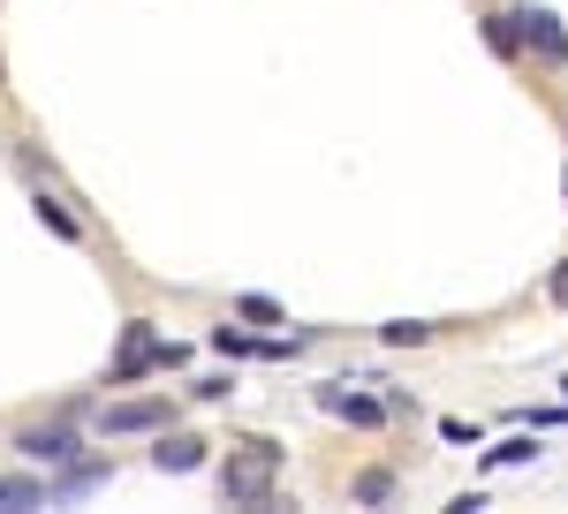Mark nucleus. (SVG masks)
<instances>
[{
    "label": "nucleus",
    "mask_w": 568,
    "mask_h": 514,
    "mask_svg": "<svg viewBox=\"0 0 568 514\" xmlns=\"http://www.w3.org/2000/svg\"><path fill=\"white\" fill-rule=\"evenodd\" d=\"M379 401H387L394 424H417V393H409V386H379Z\"/></svg>",
    "instance_id": "a211bd4d"
},
{
    "label": "nucleus",
    "mask_w": 568,
    "mask_h": 514,
    "mask_svg": "<svg viewBox=\"0 0 568 514\" xmlns=\"http://www.w3.org/2000/svg\"><path fill=\"white\" fill-rule=\"evenodd\" d=\"M516 23H524V53L538 61V69H568V23L554 16V8L524 0V8H516Z\"/></svg>",
    "instance_id": "423d86ee"
},
{
    "label": "nucleus",
    "mask_w": 568,
    "mask_h": 514,
    "mask_svg": "<svg viewBox=\"0 0 568 514\" xmlns=\"http://www.w3.org/2000/svg\"><path fill=\"white\" fill-rule=\"evenodd\" d=\"M561 401H568V379H561Z\"/></svg>",
    "instance_id": "5701e85b"
},
{
    "label": "nucleus",
    "mask_w": 568,
    "mask_h": 514,
    "mask_svg": "<svg viewBox=\"0 0 568 514\" xmlns=\"http://www.w3.org/2000/svg\"><path fill=\"white\" fill-rule=\"evenodd\" d=\"M546 302H561V310H568V257L554 265V280H546Z\"/></svg>",
    "instance_id": "412c9836"
},
{
    "label": "nucleus",
    "mask_w": 568,
    "mask_h": 514,
    "mask_svg": "<svg viewBox=\"0 0 568 514\" xmlns=\"http://www.w3.org/2000/svg\"><path fill=\"white\" fill-rule=\"evenodd\" d=\"M31 213H39V227L53 235V243H84V235H91L84 219L69 213V197H61L53 182H39V189H31Z\"/></svg>",
    "instance_id": "1a4fd4ad"
},
{
    "label": "nucleus",
    "mask_w": 568,
    "mask_h": 514,
    "mask_svg": "<svg viewBox=\"0 0 568 514\" xmlns=\"http://www.w3.org/2000/svg\"><path fill=\"white\" fill-rule=\"evenodd\" d=\"M205 348H213L220 363H243V356L258 363V333H235V326H213V333H205Z\"/></svg>",
    "instance_id": "2eb2a0df"
},
{
    "label": "nucleus",
    "mask_w": 568,
    "mask_h": 514,
    "mask_svg": "<svg viewBox=\"0 0 568 514\" xmlns=\"http://www.w3.org/2000/svg\"><path fill=\"white\" fill-rule=\"evenodd\" d=\"M227 393H235V371H205V379L182 386V401H227Z\"/></svg>",
    "instance_id": "f3484780"
},
{
    "label": "nucleus",
    "mask_w": 568,
    "mask_h": 514,
    "mask_svg": "<svg viewBox=\"0 0 568 514\" xmlns=\"http://www.w3.org/2000/svg\"><path fill=\"white\" fill-rule=\"evenodd\" d=\"M227 318H243V326H265V333H288V310L273 296H227Z\"/></svg>",
    "instance_id": "f8f14e48"
},
{
    "label": "nucleus",
    "mask_w": 568,
    "mask_h": 514,
    "mask_svg": "<svg viewBox=\"0 0 568 514\" xmlns=\"http://www.w3.org/2000/svg\"><path fill=\"white\" fill-rule=\"evenodd\" d=\"M23 507H45V476L0 470V514H23Z\"/></svg>",
    "instance_id": "ddd939ff"
},
{
    "label": "nucleus",
    "mask_w": 568,
    "mask_h": 514,
    "mask_svg": "<svg viewBox=\"0 0 568 514\" xmlns=\"http://www.w3.org/2000/svg\"><path fill=\"white\" fill-rule=\"evenodd\" d=\"M182 363H190V348L160 341L152 318H130L122 341H114V363H106V386H136V379H152V371H182Z\"/></svg>",
    "instance_id": "f03ea898"
},
{
    "label": "nucleus",
    "mask_w": 568,
    "mask_h": 514,
    "mask_svg": "<svg viewBox=\"0 0 568 514\" xmlns=\"http://www.w3.org/2000/svg\"><path fill=\"white\" fill-rule=\"evenodd\" d=\"M485 507H493L485 492H455V500H447V514H485Z\"/></svg>",
    "instance_id": "aec40b11"
},
{
    "label": "nucleus",
    "mask_w": 568,
    "mask_h": 514,
    "mask_svg": "<svg viewBox=\"0 0 568 514\" xmlns=\"http://www.w3.org/2000/svg\"><path fill=\"white\" fill-rule=\"evenodd\" d=\"M160 476H197L205 462H213V439H197V431H182V424H168V431H152V454H144Z\"/></svg>",
    "instance_id": "0eeeda50"
},
{
    "label": "nucleus",
    "mask_w": 568,
    "mask_h": 514,
    "mask_svg": "<svg viewBox=\"0 0 568 514\" xmlns=\"http://www.w3.org/2000/svg\"><path fill=\"white\" fill-rule=\"evenodd\" d=\"M394 492H402V476H394V470H364V476L349 484V500H356V507H387Z\"/></svg>",
    "instance_id": "4468645a"
},
{
    "label": "nucleus",
    "mask_w": 568,
    "mask_h": 514,
    "mask_svg": "<svg viewBox=\"0 0 568 514\" xmlns=\"http://www.w3.org/2000/svg\"><path fill=\"white\" fill-rule=\"evenodd\" d=\"M99 439H152V431H168L175 424V401L168 393H136V401H106L99 417Z\"/></svg>",
    "instance_id": "7ed1b4c3"
},
{
    "label": "nucleus",
    "mask_w": 568,
    "mask_h": 514,
    "mask_svg": "<svg viewBox=\"0 0 568 514\" xmlns=\"http://www.w3.org/2000/svg\"><path fill=\"white\" fill-rule=\"evenodd\" d=\"M433 333L439 326H425V318H387V326H379V348H425Z\"/></svg>",
    "instance_id": "dca6fc26"
},
{
    "label": "nucleus",
    "mask_w": 568,
    "mask_h": 514,
    "mask_svg": "<svg viewBox=\"0 0 568 514\" xmlns=\"http://www.w3.org/2000/svg\"><path fill=\"white\" fill-rule=\"evenodd\" d=\"M311 401H318L326 417H342V424H356V431H379V424H394V417H387V401H379V393H364V386H349V379H334V386H311Z\"/></svg>",
    "instance_id": "39448f33"
},
{
    "label": "nucleus",
    "mask_w": 568,
    "mask_h": 514,
    "mask_svg": "<svg viewBox=\"0 0 568 514\" xmlns=\"http://www.w3.org/2000/svg\"><path fill=\"white\" fill-rule=\"evenodd\" d=\"M538 454H546V446H538V431H508V439H493V446H485V470H530V462H538Z\"/></svg>",
    "instance_id": "9b49d317"
},
{
    "label": "nucleus",
    "mask_w": 568,
    "mask_h": 514,
    "mask_svg": "<svg viewBox=\"0 0 568 514\" xmlns=\"http://www.w3.org/2000/svg\"><path fill=\"white\" fill-rule=\"evenodd\" d=\"M439 439H447V446H485V431L463 424V417H439Z\"/></svg>",
    "instance_id": "6ab92c4d"
},
{
    "label": "nucleus",
    "mask_w": 568,
    "mask_h": 514,
    "mask_svg": "<svg viewBox=\"0 0 568 514\" xmlns=\"http://www.w3.org/2000/svg\"><path fill=\"white\" fill-rule=\"evenodd\" d=\"M281 470H288V446L273 439H235L227 462H220V500L243 514H281Z\"/></svg>",
    "instance_id": "f257e3e1"
},
{
    "label": "nucleus",
    "mask_w": 568,
    "mask_h": 514,
    "mask_svg": "<svg viewBox=\"0 0 568 514\" xmlns=\"http://www.w3.org/2000/svg\"><path fill=\"white\" fill-rule=\"evenodd\" d=\"M8 446H16L23 462H45V470H61V462L84 454V439H77V424H69L61 409H53L45 424H16V431H8Z\"/></svg>",
    "instance_id": "20e7f679"
},
{
    "label": "nucleus",
    "mask_w": 568,
    "mask_h": 514,
    "mask_svg": "<svg viewBox=\"0 0 568 514\" xmlns=\"http://www.w3.org/2000/svg\"><path fill=\"white\" fill-rule=\"evenodd\" d=\"M114 476L106 454H77V462H61V476H45V507H61V500H77V492H99Z\"/></svg>",
    "instance_id": "6e6552de"
},
{
    "label": "nucleus",
    "mask_w": 568,
    "mask_h": 514,
    "mask_svg": "<svg viewBox=\"0 0 568 514\" xmlns=\"http://www.w3.org/2000/svg\"><path fill=\"white\" fill-rule=\"evenodd\" d=\"M478 39H485V53H493V61H508V69L524 61V23H516V8H485V16H478Z\"/></svg>",
    "instance_id": "9d476101"
},
{
    "label": "nucleus",
    "mask_w": 568,
    "mask_h": 514,
    "mask_svg": "<svg viewBox=\"0 0 568 514\" xmlns=\"http://www.w3.org/2000/svg\"><path fill=\"white\" fill-rule=\"evenodd\" d=\"M561 205H568V167H561Z\"/></svg>",
    "instance_id": "4be33fe9"
}]
</instances>
